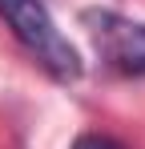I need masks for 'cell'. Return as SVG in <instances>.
Segmentation results:
<instances>
[{"mask_svg": "<svg viewBox=\"0 0 145 149\" xmlns=\"http://www.w3.org/2000/svg\"><path fill=\"white\" fill-rule=\"evenodd\" d=\"M0 16L16 32L24 49L32 52L56 81H77L81 77V56L69 40L61 36V28L45 8V0H0Z\"/></svg>", "mask_w": 145, "mask_h": 149, "instance_id": "obj_1", "label": "cell"}, {"mask_svg": "<svg viewBox=\"0 0 145 149\" xmlns=\"http://www.w3.org/2000/svg\"><path fill=\"white\" fill-rule=\"evenodd\" d=\"M93 24V40L101 56L125 77H141L145 73V24L129 20L117 12H89L85 16Z\"/></svg>", "mask_w": 145, "mask_h": 149, "instance_id": "obj_2", "label": "cell"}, {"mask_svg": "<svg viewBox=\"0 0 145 149\" xmlns=\"http://www.w3.org/2000/svg\"><path fill=\"white\" fill-rule=\"evenodd\" d=\"M72 149H125V145L113 141V137H101V133H85V137L72 141Z\"/></svg>", "mask_w": 145, "mask_h": 149, "instance_id": "obj_3", "label": "cell"}]
</instances>
